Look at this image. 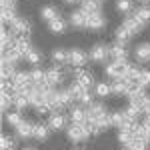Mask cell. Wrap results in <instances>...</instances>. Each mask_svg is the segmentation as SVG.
Returning a JSON list of instances; mask_svg holds the SVG:
<instances>
[{
    "label": "cell",
    "mask_w": 150,
    "mask_h": 150,
    "mask_svg": "<svg viewBox=\"0 0 150 150\" xmlns=\"http://www.w3.org/2000/svg\"><path fill=\"white\" fill-rule=\"evenodd\" d=\"M140 2H142V4H148V2H150V0H140Z\"/></svg>",
    "instance_id": "7dc6e473"
},
{
    "label": "cell",
    "mask_w": 150,
    "mask_h": 150,
    "mask_svg": "<svg viewBox=\"0 0 150 150\" xmlns=\"http://www.w3.org/2000/svg\"><path fill=\"white\" fill-rule=\"evenodd\" d=\"M122 26H124V28H128V30H130L132 34H138L140 30L144 28V24L140 22V20L136 18V16H134V14L126 16V18H124V22H122Z\"/></svg>",
    "instance_id": "e0dca14e"
},
{
    "label": "cell",
    "mask_w": 150,
    "mask_h": 150,
    "mask_svg": "<svg viewBox=\"0 0 150 150\" xmlns=\"http://www.w3.org/2000/svg\"><path fill=\"white\" fill-rule=\"evenodd\" d=\"M128 146L132 150H148V140L146 138H134Z\"/></svg>",
    "instance_id": "8d00e7d4"
},
{
    "label": "cell",
    "mask_w": 150,
    "mask_h": 150,
    "mask_svg": "<svg viewBox=\"0 0 150 150\" xmlns=\"http://www.w3.org/2000/svg\"><path fill=\"white\" fill-rule=\"evenodd\" d=\"M80 8L86 14H96V12H102V2L100 0H82Z\"/></svg>",
    "instance_id": "ffe728a7"
},
{
    "label": "cell",
    "mask_w": 150,
    "mask_h": 150,
    "mask_svg": "<svg viewBox=\"0 0 150 150\" xmlns=\"http://www.w3.org/2000/svg\"><path fill=\"white\" fill-rule=\"evenodd\" d=\"M68 22L72 24L74 28H86V22H88V14L82 10V8H78V10H72V12H70Z\"/></svg>",
    "instance_id": "8fae6325"
},
{
    "label": "cell",
    "mask_w": 150,
    "mask_h": 150,
    "mask_svg": "<svg viewBox=\"0 0 150 150\" xmlns=\"http://www.w3.org/2000/svg\"><path fill=\"white\" fill-rule=\"evenodd\" d=\"M132 38V32L128 30V28H124L122 24L116 28V42H122V44H126L128 40Z\"/></svg>",
    "instance_id": "f1b7e54d"
},
{
    "label": "cell",
    "mask_w": 150,
    "mask_h": 150,
    "mask_svg": "<svg viewBox=\"0 0 150 150\" xmlns=\"http://www.w3.org/2000/svg\"><path fill=\"white\" fill-rule=\"evenodd\" d=\"M94 94L98 98H108L112 94V84H108V82H96L94 84Z\"/></svg>",
    "instance_id": "603a6c76"
},
{
    "label": "cell",
    "mask_w": 150,
    "mask_h": 150,
    "mask_svg": "<svg viewBox=\"0 0 150 150\" xmlns=\"http://www.w3.org/2000/svg\"><path fill=\"white\" fill-rule=\"evenodd\" d=\"M24 60H28V64H32V66H38L40 62H42V54L36 50V48H32L28 54H26V58Z\"/></svg>",
    "instance_id": "e575fe53"
},
{
    "label": "cell",
    "mask_w": 150,
    "mask_h": 150,
    "mask_svg": "<svg viewBox=\"0 0 150 150\" xmlns=\"http://www.w3.org/2000/svg\"><path fill=\"white\" fill-rule=\"evenodd\" d=\"M16 18V10H2V24L4 26H8Z\"/></svg>",
    "instance_id": "ab89813d"
},
{
    "label": "cell",
    "mask_w": 150,
    "mask_h": 150,
    "mask_svg": "<svg viewBox=\"0 0 150 150\" xmlns=\"http://www.w3.org/2000/svg\"><path fill=\"white\" fill-rule=\"evenodd\" d=\"M132 8H134L132 0H116V10L120 14H132Z\"/></svg>",
    "instance_id": "4dcf8cb0"
},
{
    "label": "cell",
    "mask_w": 150,
    "mask_h": 150,
    "mask_svg": "<svg viewBox=\"0 0 150 150\" xmlns=\"http://www.w3.org/2000/svg\"><path fill=\"white\" fill-rule=\"evenodd\" d=\"M142 122H144V124L150 128V114H144V120H142Z\"/></svg>",
    "instance_id": "ee69618b"
},
{
    "label": "cell",
    "mask_w": 150,
    "mask_h": 150,
    "mask_svg": "<svg viewBox=\"0 0 150 150\" xmlns=\"http://www.w3.org/2000/svg\"><path fill=\"white\" fill-rule=\"evenodd\" d=\"M58 16H60V14H58V10L54 8V6H42V8H40V18L46 20V22L54 20V18H58Z\"/></svg>",
    "instance_id": "83f0119b"
},
{
    "label": "cell",
    "mask_w": 150,
    "mask_h": 150,
    "mask_svg": "<svg viewBox=\"0 0 150 150\" xmlns=\"http://www.w3.org/2000/svg\"><path fill=\"white\" fill-rule=\"evenodd\" d=\"M18 64H12V62H6V60H2V78H12L18 70H16Z\"/></svg>",
    "instance_id": "1f68e13d"
},
{
    "label": "cell",
    "mask_w": 150,
    "mask_h": 150,
    "mask_svg": "<svg viewBox=\"0 0 150 150\" xmlns=\"http://www.w3.org/2000/svg\"><path fill=\"white\" fill-rule=\"evenodd\" d=\"M148 128V126H146ZM146 138H148V142H150V128H148V134H146Z\"/></svg>",
    "instance_id": "bcb514c9"
},
{
    "label": "cell",
    "mask_w": 150,
    "mask_h": 150,
    "mask_svg": "<svg viewBox=\"0 0 150 150\" xmlns=\"http://www.w3.org/2000/svg\"><path fill=\"white\" fill-rule=\"evenodd\" d=\"M142 112L144 114H150V96H148V100H146V104H144V108H142Z\"/></svg>",
    "instance_id": "7bdbcfd3"
},
{
    "label": "cell",
    "mask_w": 150,
    "mask_h": 150,
    "mask_svg": "<svg viewBox=\"0 0 150 150\" xmlns=\"http://www.w3.org/2000/svg\"><path fill=\"white\" fill-rule=\"evenodd\" d=\"M34 110H36V114H38V116H50V114H52V108H50L46 102L40 104V106H36Z\"/></svg>",
    "instance_id": "60d3db41"
},
{
    "label": "cell",
    "mask_w": 150,
    "mask_h": 150,
    "mask_svg": "<svg viewBox=\"0 0 150 150\" xmlns=\"http://www.w3.org/2000/svg\"><path fill=\"white\" fill-rule=\"evenodd\" d=\"M72 76H74V80L78 82L80 86L88 88V90H92V86H94V76L90 74V72H86V70H82V68H72Z\"/></svg>",
    "instance_id": "52a82bcc"
},
{
    "label": "cell",
    "mask_w": 150,
    "mask_h": 150,
    "mask_svg": "<svg viewBox=\"0 0 150 150\" xmlns=\"http://www.w3.org/2000/svg\"><path fill=\"white\" fill-rule=\"evenodd\" d=\"M128 48L126 44H122V42H116V44H112L110 46V60H124V62H128Z\"/></svg>",
    "instance_id": "4fadbf2b"
},
{
    "label": "cell",
    "mask_w": 150,
    "mask_h": 150,
    "mask_svg": "<svg viewBox=\"0 0 150 150\" xmlns=\"http://www.w3.org/2000/svg\"><path fill=\"white\" fill-rule=\"evenodd\" d=\"M134 140V130L132 128H118V142L122 144V146H128L130 142Z\"/></svg>",
    "instance_id": "cb8c5ba5"
},
{
    "label": "cell",
    "mask_w": 150,
    "mask_h": 150,
    "mask_svg": "<svg viewBox=\"0 0 150 150\" xmlns=\"http://www.w3.org/2000/svg\"><path fill=\"white\" fill-rule=\"evenodd\" d=\"M136 82H138L142 88L150 86V70H148V68H142V72H140L138 78H136Z\"/></svg>",
    "instance_id": "74e56055"
},
{
    "label": "cell",
    "mask_w": 150,
    "mask_h": 150,
    "mask_svg": "<svg viewBox=\"0 0 150 150\" xmlns=\"http://www.w3.org/2000/svg\"><path fill=\"white\" fill-rule=\"evenodd\" d=\"M2 150H16V138L4 134L2 136Z\"/></svg>",
    "instance_id": "f35d334b"
},
{
    "label": "cell",
    "mask_w": 150,
    "mask_h": 150,
    "mask_svg": "<svg viewBox=\"0 0 150 150\" xmlns=\"http://www.w3.org/2000/svg\"><path fill=\"white\" fill-rule=\"evenodd\" d=\"M2 10H16V0H0Z\"/></svg>",
    "instance_id": "b9f144b4"
},
{
    "label": "cell",
    "mask_w": 150,
    "mask_h": 150,
    "mask_svg": "<svg viewBox=\"0 0 150 150\" xmlns=\"http://www.w3.org/2000/svg\"><path fill=\"white\" fill-rule=\"evenodd\" d=\"M68 118L70 122H76V124H86V120H88V110L84 108V106H70L68 108Z\"/></svg>",
    "instance_id": "9c48e42d"
},
{
    "label": "cell",
    "mask_w": 150,
    "mask_h": 150,
    "mask_svg": "<svg viewBox=\"0 0 150 150\" xmlns=\"http://www.w3.org/2000/svg\"><path fill=\"white\" fill-rule=\"evenodd\" d=\"M66 136H68L70 142H84V140L90 138V130H88V126L86 124H76V122H72V124H68V128H66Z\"/></svg>",
    "instance_id": "6da1fadb"
},
{
    "label": "cell",
    "mask_w": 150,
    "mask_h": 150,
    "mask_svg": "<svg viewBox=\"0 0 150 150\" xmlns=\"http://www.w3.org/2000/svg\"><path fill=\"white\" fill-rule=\"evenodd\" d=\"M28 104H30V100L24 92H12V108L22 112L24 108H28Z\"/></svg>",
    "instance_id": "ac0fdd59"
},
{
    "label": "cell",
    "mask_w": 150,
    "mask_h": 150,
    "mask_svg": "<svg viewBox=\"0 0 150 150\" xmlns=\"http://www.w3.org/2000/svg\"><path fill=\"white\" fill-rule=\"evenodd\" d=\"M4 118H6V124H10L12 128H16L24 120V118H22V112H20V110H16V108H14V110H8V112L4 114Z\"/></svg>",
    "instance_id": "d4e9b609"
},
{
    "label": "cell",
    "mask_w": 150,
    "mask_h": 150,
    "mask_svg": "<svg viewBox=\"0 0 150 150\" xmlns=\"http://www.w3.org/2000/svg\"><path fill=\"white\" fill-rule=\"evenodd\" d=\"M48 30L54 32V34H62V32L66 30V20H64L62 16H58V18H54V20H50V22H48Z\"/></svg>",
    "instance_id": "484cf974"
},
{
    "label": "cell",
    "mask_w": 150,
    "mask_h": 150,
    "mask_svg": "<svg viewBox=\"0 0 150 150\" xmlns=\"http://www.w3.org/2000/svg\"><path fill=\"white\" fill-rule=\"evenodd\" d=\"M30 78H32V82H44L46 80V70H42L40 66H32V70H30Z\"/></svg>",
    "instance_id": "d6a6232c"
},
{
    "label": "cell",
    "mask_w": 150,
    "mask_h": 150,
    "mask_svg": "<svg viewBox=\"0 0 150 150\" xmlns=\"http://www.w3.org/2000/svg\"><path fill=\"white\" fill-rule=\"evenodd\" d=\"M52 62L54 64H68V52L62 50V48H56L52 52Z\"/></svg>",
    "instance_id": "f546056e"
},
{
    "label": "cell",
    "mask_w": 150,
    "mask_h": 150,
    "mask_svg": "<svg viewBox=\"0 0 150 150\" xmlns=\"http://www.w3.org/2000/svg\"><path fill=\"white\" fill-rule=\"evenodd\" d=\"M126 66H128V62H124V60H110L104 66V74L108 78H112V80H120V78L126 76Z\"/></svg>",
    "instance_id": "7a4b0ae2"
},
{
    "label": "cell",
    "mask_w": 150,
    "mask_h": 150,
    "mask_svg": "<svg viewBox=\"0 0 150 150\" xmlns=\"http://www.w3.org/2000/svg\"><path fill=\"white\" fill-rule=\"evenodd\" d=\"M72 150H80V148H72Z\"/></svg>",
    "instance_id": "681fc988"
},
{
    "label": "cell",
    "mask_w": 150,
    "mask_h": 150,
    "mask_svg": "<svg viewBox=\"0 0 150 150\" xmlns=\"http://www.w3.org/2000/svg\"><path fill=\"white\" fill-rule=\"evenodd\" d=\"M88 54L84 52V50H80V48H72L68 52V64L72 66V68H82L84 64H86V60H88Z\"/></svg>",
    "instance_id": "8992f818"
},
{
    "label": "cell",
    "mask_w": 150,
    "mask_h": 150,
    "mask_svg": "<svg viewBox=\"0 0 150 150\" xmlns=\"http://www.w3.org/2000/svg\"><path fill=\"white\" fill-rule=\"evenodd\" d=\"M22 150H36V148H28V146H26V148H22Z\"/></svg>",
    "instance_id": "c3c4849f"
},
{
    "label": "cell",
    "mask_w": 150,
    "mask_h": 150,
    "mask_svg": "<svg viewBox=\"0 0 150 150\" xmlns=\"http://www.w3.org/2000/svg\"><path fill=\"white\" fill-rule=\"evenodd\" d=\"M12 46L16 48L20 54H22L24 58H26V54L32 50V46H30V40H28V36H16V40H14V44Z\"/></svg>",
    "instance_id": "d6986e66"
},
{
    "label": "cell",
    "mask_w": 150,
    "mask_h": 150,
    "mask_svg": "<svg viewBox=\"0 0 150 150\" xmlns=\"http://www.w3.org/2000/svg\"><path fill=\"white\" fill-rule=\"evenodd\" d=\"M16 130V136L20 140H28V138H34V124L30 120H22L18 126L14 128Z\"/></svg>",
    "instance_id": "30bf717a"
},
{
    "label": "cell",
    "mask_w": 150,
    "mask_h": 150,
    "mask_svg": "<svg viewBox=\"0 0 150 150\" xmlns=\"http://www.w3.org/2000/svg\"><path fill=\"white\" fill-rule=\"evenodd\" d=\"M88 56H90V60H92V62L104 64V62H108V58H110V46L96 44V46H92V50L88 52Z\"/></svg>",
    "instance_id": "277c9868"
},
{
    "label": "cell",
    "mask_w": 150,
    "mask_h": 150,
    "mask_svg": "<svg viewBox=\"0 0 150 150\" xmlns=\"http://www.w3.org/2000/svg\"><path fill=\"white\" fill-rule=\"evenodd\" d=\"M2 60H6V62H12V64H18L20 60H24V56L16 50L14 46L6 48V50H2Z\"/></svg>",
    "instance_id": "44dd1931"
},
{
    "label": "cell",
    "mask_w": 150,
    "mask_h": 150,
    "mask_svg": "<svg viewBox=\"0 0 150 150\" xmlns=\"http://www.w3.org/2000/svg\"><path fill=\"white\" fill-rule=\"evenodd\" d=\"M8 110H12V92L2 90V112L6 114Z\"/></svg>",
    "instance_id": "d590c367"
},
{
    "label": "cell",
    "mask_w": 150,
    "mask_h": 150,
    "mask_svg": "<svg viewBox=\"0 0 150 150\" xmlns=\"http://www.w3.org/2000/svg\"><path fill=\"white\" fill-rule=\"evenodd\" d=\"M50 132H52V128L48 124H34V140L38 142H44L50 136Z\"/></svg>",
    "instance_id": "7402d4cb"
},
{
    "label": "cell",
    "mask_w": 150,
    "mask_h": 150,
    "mask_svg": "<svg viewBox=\"0 0 150 150\" xmlns=\"http://www.w3.org/2000/svg\"><path fill=\"white\" fill-rule=\"evenodd\" d=\"M46 82L50 86H62L64 82V72L60 70V64H52L50 68H46Z\"/></svg>",
    "instance_id": "5b68a950"
},
{
    "label": "cell",
    "mask_w": 150,
    "mask_h": 150,
    "mask_svg": "<svg viewBox=\"0 0 150 150\" xmlns=\"http://www.w3.org/2000/svg\"><path fill=\"white\" fill-rule=\"evenodd\" d=\"M104 26H106V18L102 16V12L88 14V22H86V28H90V30H104Z\"/></svg>",
    "instance_id": "5bb4252c"
},
{
    "label": "cell",
    "mask_w": 150,
    "mask_h": 150,
    "mask_svg": "<svg viewBox=\"0 0 150 150\" xmlns=\"http://www.w3.org/2000/svg\"><path fill=\"white\" fill-rule=\"evenodd\" d=\"M8 28H10L12 34H16V36H28V32H30V24H28V20H24L22 16H16L8 24Z\"/></svg>",
    "instance_id": "ba28073f"
},
{
    "label": "cell",
    "mask_w": 150,
    "mask_h": 150,
    "mask_svg": "<svg viewBox=\"0 0 150 150\" xmlns=\"http://www.w3.org/2000/svg\"><path fill=\"white\" fill-rule=\"evenodd\" d=\"M136 18H138L142 24H148L150 22V6H146V4H142V6H138L136 10L132 12Z\"/></svg>",
    "instance_id": "4316f807"
},
{
    "label": "cell",
    "mask_w": 150,
    "mask_h": 150,
    "mask_svg": "<svg viewBox=\"0 0 150 150\" xmlns=\"http://www.w3.org/2000/svg\"><path fill=\"white\" fill-rule=\"evenodd\" d=\"M64 2H66V4H80L82 0H64Z\"/></svg>",
    "instance_id": "f6af8a7d"
},
{
    "label": "cell",
    "mask_w": 150,
    "mask_h": 150,
    "mask_svg": "<svg viewBox=\"0 0 150 150\" xmlns=\"http://www.w3.org/2000/svg\"><path fill=\"white\" fill-rule=\"evenodd\" d=\"M140 72H142V68H140V66H136V64H130V62H128V66H126V76H124V78H126V80H134V82H136V78L140 76Z\"/></svg>",
    "instance_id": "836d02e7"
},
{
    "label": "cell",
    "mask_w": 150,
    "mask_h": 150,
    "mask_svg": "<svg viewBox=\"0 0 150 150\" xmlns=\"http://www.w3.org/2000/svg\"><path fill=\"white\" fill-rule=\"evenodd\" d=\"M134 58L138 62H150V44L148 42H142L134 46Z\"/></svg>",
    "instance_id": "2e32d148"
},
{
    "label": "cell",
    "mask_w": 150,
    "mask_h": 150,
    "mask_svg": "<svg viewBox=\"0 0 150 150\" xmlns=\"http://www.w3.org/2000/svg\"><path fill=\"white\" fill-rule=\"evenodd\" d=\"M132 82H134V80H126V78L112 80V82H110V84H112V94H116V96H128Z\"/></svg>",
    "instance_id": "7c38bea8"
},
{
    "label": "cell",
    "mask_w": 150,
    "mask_h": 150,
    "mask_svg": "<svg viewBox=\"0 0 150 150\" xmlns=\"http://www.w3.org/2000/svg\"><path fill=\"white\" fill-rule=\"evenodd\" d=\"M86 110H88V120H96V118H100V116H104L108 112L102 102H90L86 106Z\"/></svg>",
    "instance_id": "9a60e30c"
},
{
    "label": "cell",
    "mask_w": 150,
    "mask_h": 150,
    "mask_svg": "<svg viewBox=\"0 0 150 150\" xmlns=\"http://www.w3.org/2000/svg\"><path fill=\"white\" fill-rule=\"evenodd\" d=\"M48 126L52 128V130H56V132H60V130H66L68 128V116L64 114L62 110H54L52 114L48 116Z\"/></svg>",
    "instance_id": "3957f363"
}]
</instances>
